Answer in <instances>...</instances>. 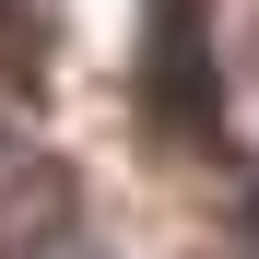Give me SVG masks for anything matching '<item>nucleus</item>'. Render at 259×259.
I'll use <instances>...</instances> for the list:
<instances>
[{"mask_svg": "<svg viewBox=\"0 0 259 259\" xmlns=\"http://www.w3.org/2000/svg\"><path fill=\"white\" fill-rule=\"evenodd\" d=\"M71 259H82V247H71Z\"/></svg>", "mask_w": 259, "mask_h": 259, "instance_id": "1", "label": "nucleus"}]
</instances>
